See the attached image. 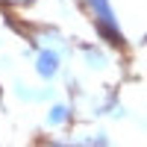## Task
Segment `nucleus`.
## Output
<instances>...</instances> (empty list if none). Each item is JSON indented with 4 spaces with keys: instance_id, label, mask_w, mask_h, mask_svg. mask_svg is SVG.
<instances>
[{
    "instance_id": "f257e3e1",
    "label": "nucleus",
    "mask_w": 147,
    "mask_h": 147,
    "mask_svg": "<svg viewBox=\"0 0 147 147\" xmlns=\"http://www.w3.org/2000/svg\"><path fill=\"white\" fill-rule=\"evenodd\" d=\"M85 3H88L91 15L97 21V27H100V32L106 35L109 41H115V44L124 41V35H121V27H118V21H115V12H112V6H109V0H85Z\"/></svg>"
},
{
    "instance_id": "f03ea898",
    "label": "nucleus",
    "mask_w": 147,
    "mask_h": 147,
    "mask_svg": "<svg viewBox=\"0 0 147 147\" xmlns=\"http://www.w3.org/2000/svg\"><path fill=\"white\" fill-rule=\"evenodd\" d=\"M35 68H38V74H41L44 80H47V77H53L56 68H59V56H56L53 50H41L38 59H35Z\"/></svg>"
},
{
    "instance_id": "7ed1b4c3",
    "label": "nucleus",
    "mask_w": 147,
    "mask_h": 147,
    "mask_svg": "<svg viewBox=\"0 0 147 147\" xmlns=\"http://www.w3.org/2000/svg\"><path fill=\"white\" fill-rule=\"evenodd\" d=\"M68 115H71V109L65 103H56L50 109V124H62V121H68Z\"/></svg>"
}]
</instances>
